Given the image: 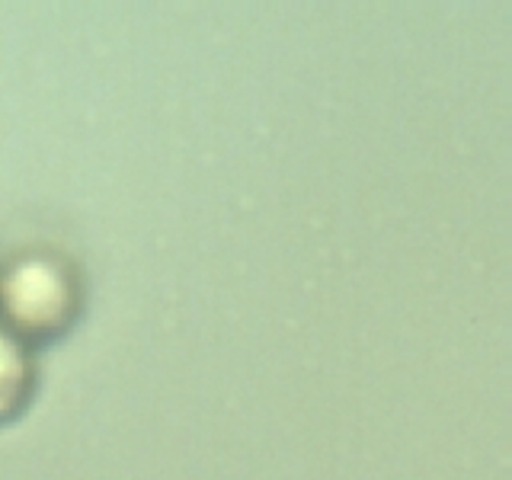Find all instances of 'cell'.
Returning a JSON list of instances; mask_svg holds the SVG:
<instances>
[{
	"label": "cell",
	"mask_w": 512,
	"mask_h": 480,
	"mask_svg": "<svg viewBox=\"0 0 512 480\" xmlns=\"http://www.w3.org/2000/svg\"><path fill=\"white\" fill-rule=\"evenodd\" d=\"M80 314V282L55 253H23L0 269V320L26 343H52Z\"/></svg>",
	"instance_id": "cell-1"
},
{
	"label": "cell",
	"mask_w": 512,
	"mask_h": 480,
	"mask_svg": "<svg viewBox=\"0 0 512 480\" xmlns=\"http://www.w3.org/2000/svg\"><path fill=\"white\" fill-rule=\"evenodd\" d=\"M36 388V362L29 349L0 327V426L13 423L29 407Z\"/></svg>",
	"instance_id": "cell-2"
}]
</instances>
